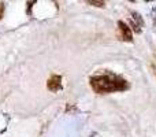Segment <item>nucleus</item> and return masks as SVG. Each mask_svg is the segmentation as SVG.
I'll return each instance as SVG.
<instances>
[{"label":"nucleus","instance_id":"f257e3e1","mask_svg":"<svg viewBox=\"0 0 156 137\" xmlns=\"http://www.w3.org/2000/svg\"><path fill=\"white\" fill-rule=\"evenodd\" d=\"M90 86L97 93H108L115 91H125L129 88L126 80L116 75H96L90 78Z\"/></svg>","mask_w":156,"mask_h":137},{"label":"nucleus","instance_id":"f03ea898","mask_svg":"<svg viewBox=\"0 0 156 137\" xmlns=\"http://www.w3.org/2000/svg\"><path fill=\"white\" fill-rule=\"evenodd\" d=\"M47 88L52 92H58L62 89V77L60 75H52L47 82Z\"/></svg>","mask_w":156,"mask_h":137},{"label":"nucleus","instance_id":"7ed1b4c3","mask_svg":"<svg viewBox=\"0 0 156 137\" xmlns=\"http://www.w3.org/2000/svg\"><path fill=\"white\" fill-rule=\"evenodd\" d=\"M118 26H119V30L120 33H122V37L125 41H132L133 37H132V30H130V28L128 25H126L123 21H119L118 22Z\"/></svg>","mask_w":156,"mask_h":137},{"label":"nucleus","instance_id":"20e7f679","mask_svg":"<svg viewBox=\"0 0 156 137\" xmlns=\"http://www.w3.org/2000/svg\"><path fill=\"white\" fill-rule=\"evenodd\" d=\"M88 4H92L94 7H106V3L99 2V0H88Z\"/></svg>","mask_w":156,"mask_h":137},{"label":"nucleus","instance_id":"39448f33","mask_svg":"<svg viewBox=\"0 0 156 137\" xmlns=\"http://www.w3.org/2000/svg\"><path fill=\"white\" fill-rule=\"evenodd\" d=\"M132 15L134 17V19H136V21L140 23V26H144V21H142V18H141V15H140V14H138V13H136V11H133V13H132Z\"/></svg>","mask_w":156,"mask_h":137},{"label":"nucleus","instance_id":"423d86ee","mask_svg":"<svg viewBox=\"0 0 156 137\" xmlns=\"http://www.w3.org/2000/svg\"><path fill=\"white\" fill-rule=\"evenodd\" d=\"M129 23H130V26L133 28V30H134V32H137V33H141V28L138 26V23H134L133 21H129Z\"/></svg>","mask_w":156,"mask_h":137},{"label":"nucleus","instance_id":"0eeeda50","mask_svg":"<svg viewBox=\"0 0 156 137\" xmlns=\"http://www.w3.org/2000/svg\"><path fill=\"white\" fill-rule=\"evenodd\" d=\"M3 14H4V4L0 3V18L3 17Z\"/></svg>","mask_w":156,"mask_h":137}]
</instances>
